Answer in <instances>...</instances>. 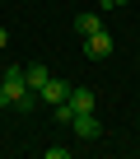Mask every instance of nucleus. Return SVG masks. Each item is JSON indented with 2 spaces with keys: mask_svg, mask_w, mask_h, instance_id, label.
Returning <instances> with one entry per match:
<instances>
[{
  "mask_svg": "<svg viewBox=\"0 0 140 159\" xmlns=\"http://www.w3.org/2000/svg\"><path fill=\"white\" fill-rule=\"evenodd\" d=\"M33 103H37V94L28 89L24 66H5V70H0V108H19V112H28Z\"/></svg>",
  "mask_w": 140,
  "mask_h": 159,
  "instance_id": "f257e3e1",
  "label": "nucleus"
},
{
  "mask_svg": "<svg viewBox=\"0 0 140 159\" xmlns=\"http://www.w3.org/2000/svg\"><path fill=\"white\" fill-rule=\"evenodd\" d=\"M94 108H98L94 89H70V98L56 108V122H61V126H70V117H80V112H94Z\"/></svg>",
  "mask_w": 140,
  "mask_h": 159,
  "instance_id": "f03ea898",
  "label": "nucleus"
},
{
  "mask_svg": "<svg viewBox=\"0 0 140 159\" xmlns=\"http://www.w3.org/2000/svg\"><path fill=\"white\" fill-rule=\"evenodd\" d=\"M112 52H117V42H112V33H107V28H98V33H89V38H84V56H89V61H107Z\"/></svg>",
  "mask_w": 140,
  "mask_h": 159,
  "instance_id": "7ed1b4c3",
  "label": "nucleus"
},
{
  "mask_svg": "<svg viewBox=\"0 0 140 159\" xmlns=\"http://www.w3.org/2000/svg\"><path fill=\"white\" fill-rule=\"evenodd\" d=\"M70 131H75L80 140H103V122H98V112H80V117H70Z\"/></svg>",
  "mask_w": 140,
  "mask_h": 159,
  "instance_id": "20e7f679",
  "label": "nucleus"
},
{
  "mask_svg": "<svg viewBox=\"0 0 140 159\" xmlns=\"http://www.w3.org/2000/svg\"><path fill=\"white\" fill-rule=\"evenodd\" d=\"M65 98H70V84H65V80H56V75L37 89V103H47V108H61Z\"/></svg>",
  "mask_w": 140,
  "mask_h": 159,
  "instance_id": "39448f33",
  "label": "nucleus"
},
{
  "mask_svg": "<svg viewBox=\"0 0 140 159\" xmlns=\"http://www.w3.org/2000/svg\"><path fill=\"white\" fill-rule=\"evenodd\" d=\"M24 80H28V89H33V94H37V89H42V84H47V80H51V70H47V66H42V61H33V66H24Z\"/></svg>",
  "mask_w": 140,
  "mask_h": 159,
  "instance_id": "423d86ee",
  "label": "nucleus"
},
{
  "mask_svg": "<svg viewBox=\"0 0 140 159\" xmlns=\"http://www.w3.org/2000/svg\"><path fill=\"white\" fill-rule=\"evenodd\" d=\"M98 28H103V19H98L94 10H84V14H75V33H80V38H89V33H98Z\"/></svg>",
  "mask_w": 140,
  "mask_h": 159,
  "instance_id": "0eeeda50",
  "label": "nucleus"
},
{
  "mask_svg": "<svg viewBox=\"0 0 140 159\" xmlns=\"http://www.w3.org/2000/svg\"><path fill=\"white\" fill-rule=\"evenodd\" d=\"M94 5H103V10H121L126 0H94Z\"/></svg>",
  "mask_w": 140,
  "mask_h": 159,
  "instance_id": "6e6552de",
  "label": "nucleus"
},
{
  "mask_svg": "<svg viewBox=\"0 0 140 159\" xmlns=\"http://www.w3.org/2000/svg\"><path fill=\"white\" fill-rule=\"evenodd\" d=\"M0 47H10V33H5V28H0Z\"/></svg>",
  "mask_w": 140,
  "mask_h": 159,
  "instance_id": "1a4fd4ad",
  "label": "nucleus"
}]
</instances>
